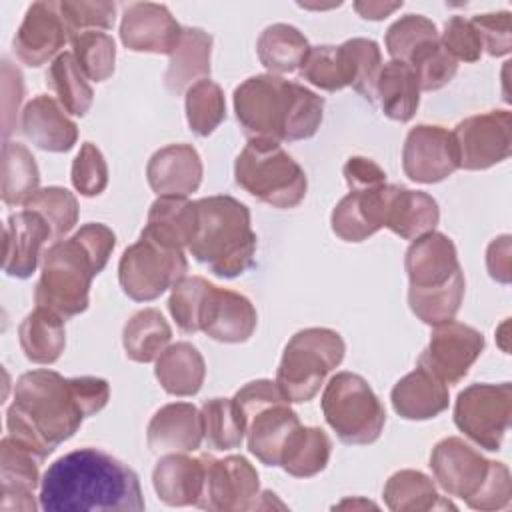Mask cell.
I'll list each match as a JSON object with an SVG mask.
<instances>
[{
    "instance_id": "30",
    "label": "cell",
    "mask_w": 512,
    "mask_h": 512,
    "mask_svg": "<svg viewBox=\"0 0 512 512\" xmlns=\"http://www.w3.org/2000/svg\"><path fill=\"white\" fill-rule=\"evenodd\" d=\"M198 226L196 202L186 196H158L140 234L176 250L190 246Z\"/></svg>"
},
{
    "instance_id": "26",
    "label": "cell",
    "mask_w": 512,
    "mask_h": 512,
    "mask_svg": "<svg viewBox=\"0 0 512 512\" xmlns=\"http://www.w3.org/2000/svg\"><path fill=\"white\" fill-rule=\"evenodd\" d=\"M22 134L40 150L68 152L78 140V126L62 104L46 94L34 96L20 114Z\"/></svg>"
},
{
    "instance_id": "14",
    "label": "cell",
    "mask_w": 512,
    "mask_h": 512,
    "mask_svg": "<svg viewBox=\"0 0 512 512\" xmlns=\"http://www.w3.org/2000/svg\"><path fill=\"white\" fill-rule=\"evenodd\" d=\"M206 474L198 508L212 512L252 510L260 494V478L248 458L232 454L212 458L204 454Z\"/></svg>"
},
{
    "instance_id": "4",
    "label": "cell",
    "mask_w": 512,
    "mask_h": 512,
    "mask_svg": "<svg viewBox=\"0 0 512 512\" xmlns=\"http://www.w3.org/2000/svg\"><path fill=\"white\" fill-rule=\"evenodd\" d=\"M234 112L250 138L296 142L318 132L324 98L298 82L274 74H256L236 86Z\"/></svg>"
},
{
    "instance_id": "16",
    "label": "cell",
    "mask_w": 512,
    "mask_h": 512,
    "mask_svg": "<svg viewBox=\"0 0 512 512\" xmlns=\"http://www.w3.org/2000/svg\"><path fill=\"white\" fill-rule=\"evenodd\" d=\"M404 174L418 184H436L460 168L458 148L448 128L438 124H418L404 140Z\"/></svg>"
},
{
    "instance_id": "58",
    "label": "cell",
    "mask_w": 512,
    "mask_h": 512,
    "mask_svg": "<svg viewBox=\"0 0 512 512\" xmlns=\"http://www.w3.org/2000/svg\"><path fill=\"white\" fill-rule=\"evenodd\" d=\"M344 506H372V508H376V504H372V502H366V500H344V502H340L336 508H344Z\"/></svg>"
},
{
    "instance_id": "52",
    "label": "cell",
    "mask_w": 512,
    "mask_h": 512,
    "mask_svg": "<svg viewBox=\"0 0 512 512\" xmlns=\"http://www.w3.org/2000/svg\"><path fill=\"white\" fill-rule=\"evenodd\" d=\"M440 42L456 62H478L484 52L476 28L464 16H452L444 24Z\"/></svg>"
},
{
    "instance_id": "40",
    "label": "cell",
    "mask_w": 512,
    "mask_h": 512,
    "mask_svg": "<svg viewBox=\"0 0 512 512\" xmlns=\"http://www.w3.org/2000/svg\"><path fill=\"white\" fill-rule=\"evenodd\" d=\"M40 186V170L30 150L6 140L2 146V202L10 208L24 206Z\"/></svg>"
},
{
    "instance_id": "54",
    "label": "cell",
    "mask_w": 512,
    "mask_h": 512,
    "mask_svg": "<svg viewBox=\"0 0 512 512\" xmlns=\"http://www.w3.org/2000/svg\"><path fill=\"white\" fill-rule=\"evenodd\" d=\"M470 22L482 40V50H486L490 56H496V58L510 54V50H512V28H510L512 14L508 10L478 14Z\"/></svg>"
},
{
    "instance_id": "43",
    "label": "cell",
    "mask_w": 512,
    "mask_h": 512,
    "mask_svg": "<svg viewBox=\"0 0 512 512\" xmlns=\"http://www.w3.org/2000/svg\"><path fill=\"white\" fill-rule=\"evenodd\" d=\"M184 94L190 130L200 138L210 136L226 118V100L222 88L214 80L204 78L192 84Z\"/></svg>"
},
{
    "instance_id": "29",
    "label": "cell",
    "mask_w": 512,
    "mask_h": 512,
    "mask_svg": "<svg viewBox=\"0 0 512 512\" xmlns=\"http://www.w3.org/2000/svg\"><path fill=\"white\" fill-rule=\"evenodd\" d=\"M438 220L440 208L430 194L390 184L384 228L392 230L402 240H416L432 232Z\"/></svg>"
},
{
    "instance_id": "19",
    "label": "cell",
    "mask_w": 512,
    "mask_h": 512,
    "mask_svg": "<svg viewBox=\"0 0 512 512\" xmlns=\"http://www.w3.org/2000/svg\"><path fill=\"white\" fill-rule=\"evenodd\" d=\"M70 40L64 24L60 2H34L14 36V50L20 62L38 68L62 54V46Z\"/></svg>"
},
{
    "instance_id": "28",
    "label": "cell",
    "mask_w": 512,
    "mask_h": 512,
    "mask_svg": "<svg viewBox=\"0 0 512 512\" xmlns=\"http://www.w3.org/2000/svg\"><path fill=\"white\" fill-rule=\"evenodd\" d=\"M394 412L404 420H430L448 408V386L424 366L400 378L390 392Z\"/></svg>"
},
{
    "instance_id": "1",
    "label": "cell",
    "mask_w": 512,
    "mask_h": 512,
    "mask_svg": "<svg viewBox=\"0 0 512 512\" xmlns=\"http://www.w3.org/2000/svg\"><path fill=\"white\" fill-rule=\"evenodd\" d=\"M108 400L110 384L104 378H64L54 370H30L16 380L6 428L12 438L46 460L80 430L84 418L98 414Z\"/></svg>"
},
{
    "instance_id": "6",
    "label": "cell",
    "mask_w": 512,
    "mask_h": 512,
    "mask_svg": "<svg viewBox=\"0 0 512 512\" xmlns=\"http://www.w3.org/2000/svg\"><path fill=\"white\" fill-rule=\"evenodd\" d=\"M198 226L188 246L196 262L220 278H236L254 264L256 232L240 200L218 194L196 200Z\"/></svg>"
},
{
    "instance_id": "27",
    "label": "cell",
    "mask_w": 512,
    "mask_h": 512,
    "mask_svg": "<svg viewBox=\"0 0 512 512\" xmlns=\"http://www.w3.org/2000/svg\"><path fill=\"white\" fill-rule=\"evenodd\" d=\"M206 460L186 452L164 454L152 470V486L168 506H198L204 488Z\"/></svg>"
},
{
    "instance_id": "8",
    "label": "cell",
    "mask_w": 512,
    "mask_h": 512,
    "mask_svg": "<svg viewBox=\"0 0 512 512\" xmlns=\"http://www.w3.org/2000/svg\"><path fill=\"white\" fill-rule=\"evenodd\" d=\"M244 420L248 450L266 466H280L290 434L300 426L298 414L280 392L276 380H252L234 394Z\"/></svg>"
},
{
    "instance_id": "5",
    "label": "cell",
    "mask_w": 512,
    "mask_h": 512,
    "mask_svg": "<svg viewBox=\"0 0 512 512\" xmlns=\"http://www.w3.org/2000/svg\"><path fill=\"white\" fill-rule=\"evenodd\" d=\"M404 268L414 316L430 326L454 320L466 288L454 242L436 230L422 234L408 246Z\"/></svg>"
},
{
    "instance_id": "2",
    "label": "cell",
    "mask_w": 512,
    "mask_h": 512,
    "mask_svg": "<svg viewBox=\"0 0 512 512\" xmlns=\"http://www.w3.org/2000/svg\"><path fill=\"white\" fill-rule=\"evenodd\" d=\"M44 512H142L138 474L112 454L84 446L54 460L40 482Z\"/></svg>"
},
{
    "instance_id": "56",
    "label": "cell",
    "mask_w": 512,
    "mask_h": 512,
    "mask_svg": "<svg viewBox=\"0 0 512 512\" xmlns=\"http://www.w3.org/2000/svg\"><path fill=\"white\" fill-rule=\"evenodd\" d=\"M510 240H512L510 234H502L494 238L486 250L488 274L500 284H510V276H512V242Z\"/></svg>"
},
{
    "instance_id": "34",
    "label": "cell",
    "mask_w": 512,
    "mask_h": 512,
    "mask_svg": "<svg viewBox=\"0 0 512 512\" xmlns=\"http://www.w3.org/2000/svg\"><path fill=\"white\" fill-rule=\"evenodd\" d=\"M64 322L56 312L36 306L18 326L24 356L34 364H54L66 346Z\"/></svg>"
},
{
    "instance_id": "23",
    "label": "cell",
    "mask_w": 512,
    "mask_h": 512,
    "mask_svg": "<svg viewBox=\"0 0 512 512\" xmlns=\"http://www.w3.org/2000/svg\"><path fill=\"white\" fill-rule=\"evenodd\" d=\"M204 440L202 414L190 402H172L154 412L146 428V442L154 454L194 452Z\"/></svg>"
},
{
    "instance_id": "50",
    "label": "cell",
    "mask_w": 512,
    "mask_h": 512,
    "mask_svg": "<svg viewBox=\"0 0 512 512\" xmlns=\"http://www.w3.org/2000/svg\"><path fill=\"white\" fill-rule=\"evenodd\" d=\"M72 186L86 198L98 196L108 186V164L100 148L92 142H84L72 162L70 172Z\"/></svg>"
},
{
    "instance_id": "42",
    "label": "cell",
    "mask_w": 512,
    "mask_h": 512,
    "mask_svg": "<svg viewBox=\"0 0 512 512\" xmlns=\"http://www.w3.org/2000/svg\"><path fill=\"white\" fill-rule=\"evenodd\" d=\"M204 440L212 450H234L244 442V420L232 398H212L200 408Z\"/></svg>"
},
{
    "instance_id": "21",
    "label": "cell",
    "mask_w": 512,
    "mask_h": 512,
    "mask_svg": "<svg viewBox=\"0 0 512 512\" xmlns=\"http://www.w3.org/2000/svg\"><path fill=\"white\" fill-rule=\"evenodd\" d=\"M40 458L34 450L12 438L10 434L0 442V480H2V510L34 512V490L40 486Z\"/></svg>"
},
{
    "instance_id": "12",
    "label": "cell",
    "mask_w": 512,
    "mask_h": 512,
    "mask_svg": "<svg viewBox=\"0 0 512 512\" xmlns=\"http://www.w3.org/2000/svg\"><path fill=\"white\" fill-rule=\"evenodd\" d=\"M512 418V384H470L454 404V424L484 450L496 452Z\"/></svg>"
},
{
    "instance_id": "18",
    "label": "cell",
    "mask_w": 512,
    "mask_h": 512,
    "mask_svg": "<svg viewBox=\"0 0 512 512\" xmlns=\"http://www.w3.org/2000/svg\"><path fill=\"white\" fill-rule=\"evenodd\" d=\"M182 28L164 4L132 2L120 20V40L132 52L170 56L180 44Z\"/></svg>"
},
{
    "instance_id": "10",
    "label": "cell",
    "mask_w": 512,
    "mask_h": 512,
    "mask_svg": "<svg viewBox=\"0 0 512 512\" xmlns=\"http://www.w3.org/2000/svg\"><path fill=\"white\" fill-rule=\"evenodd\" d=\"M322 414L338 440L350 446L376 442L386 424L380 398L354 372H338L328 380L322 394Z\"/></svg>"
},
{
    "instance_id": "35",
    "label": "cell",
    "mask_w": 512,
    "mask_h": 512,
    "mask_svg": "<svg viewBox=\"0 0 512 512\" xmlns=\"http://www.w3.org/2000/svg\"><path fill=\"white\" fill-rule=\"evenodd\" d=\"M256 52L268 74L280 76L302 68L310 52V44L298 28L278 22L262 30L256 42Z\"/></svg>"
},
{
    "instance_id": "57",
    "label": "cell",
    "mask_w": 512,
    "mask_h": 512,
    "mask_svg": "<svg viewBox=\"0 0 512 512\" xmlns=\"http://www.w3.org/2000/svg\"><path fill=\"white\" fill-rule=\"evenodd\" d=\"M402 2H374V0H360L354 2V10L364 18V20H384L392 12L400 10Z\"/></svg>"
},
{
    "instance_id": "31",
    "label": "cell",
    "mask_w": 512,
    "mask_h": 512,
    "mask_svg": "<svg viewBox=\"0 0 512 512\" xmlns=\"http://www.w3.org/2000/svg\"><path fill=\"white\" fill-rule=\"evenodd\" d=\"M212 36L196 26L182 28V38L176 50L170 54V64L164 74L168 92L182 94L192 84L210 78Z\"/></svg>"
},
{
    "instance_id": "44",
    "label": "cell",
    "mask_w": 512,
    "mask_h": 512,
    "mask_svg": "<svg viewBox=\"0 0 512 512\" xmlns=\"http://www.w3.org/2000/svg\"><path fill=\"white\" fill-rule=\"evenodd\" d=\"M72 54L92 82H104L114 74L116 68V44L114 38L106 32L86 30L70 38Z\"/></svg>"
},
{
    "instance_id": "15",
    "label": "cell",
    "mask_w": 512,
    "mask_h": 512,
    "mask_svg": "<svg viewBox=\"0 0 512 512\" xmlns=\"http://www.w3.org/2000/svg\"><path fill=\"white\" fill-rule=\"evenodd\" d=\"M484 344L482 332L464 322L448 320L434 326L418 364L434 372L442 382L458 384L480 358Z\"/></svg>"
},
{
    "instance_id": "17",
    "label": "cell",
    "mask_w": 512,
    "mask_h": 512,
    "mask_svg": "<svg viewBox=\"0 0 512 512\" xmlns=\"http://www.w3.org/2000/svg\"><path fill=\"white\" fill-rule=\"evenodd\" d=\"M430 468L438 486L454 498L470 500L484 484L490 460L458 436L436 442L430 452Z\"/></svg>"
},
{
    "instance_id": "20",
    "label": "cell",
    "mask_w": 512,
    "mask_h": 512,
    "mask_svg": "<svg viewBox=\"0 0 512 512\" xmlns=\"http://www.w3.org/2000/svg\"><path fill=\"white\" fill-rule=\"evenodd\" d=\"M256 322V308L244 294L212 284L200 314V330L206 336L224 344H240L254 334Z\"/></svg>"
},
{
    "instance_id": "22",
    "label": "cell",
    "mask_w": 512,
    "mask_h": 512,
    "mask_svg": "<svg viewBox=\"0 0 512 512\" xmlns=\"http://www.w3.org/2000/svg\"><path fill=\"white\" fill-rule=\"evenodd\" d=\"M48 240H52V230L38 212L24 208L12 214L4 226V272L12 278H30Z\"/></svg>"
},
{
    "instance_id": "53",
    "label": "cell",
    "mask_w": 512,
    "mask_h": 512,
    "mask_svg": "<svg viewBox=\"0 0 512 512\" xmlns=\"http://www.w3.org/2000/svg\"><path fill=\"white\" fill-rule=\"evenodd\" d=\"M512 500L510 470L504 462L490 460V470L480 490L466 502L474 510H502Z\"/></svg>"
},
{
    "instance_id": "47",
    "label": "cell",
    "mask_w": 512,
    "mask_h": 512,
    "mask_svg": "<svg viewBox=\"0 0 512 512\" xmlns=\"http://www.w3.org/2000/svg\"><path fill=\"white\" fill-rule=\"evenodd\" d=\"M210 288L212 282L202 276H184L172 286L168 310L182 332L194 334L200 330V314Z\"/></svg>"
},
{
    "instance_id": "38",
    "label": "cell",
    "mask_w": 512,
    "mask_h": 512,
    "mask_svg": "<svg viewBox=\"0 0 512 512\" xmlns=\"http://www.w3.org/2000/svg\"><path fill=\"white\" fill-rule=\"evenodd\" d=\"M330 454L332 440L328 434L322 428L300 424L282 450L280 466L294 478H312L328 466Z\"/></svg>"
},
{
    "instance_id": "37",
    "label": "cell",
    "mask_w": 512,
    "mask_h": 512,
    "mask_svg": "<svg viewBox=\"0 0 512 512\" xmlns=\"http://www.w3.org/2000/svg\"><path fill=\"white\" fill-rule=\"evenodd\" d=\"M172 340V328L156 308H144L134 312L122 330V344L126 356L134 362L148 364L168 348Z\"/></svg>"
},
{
    "instance_id": "24",
    "label": "cell",
    "mask_w": 512,
    "mask_h": 512,
    "mask_svg": "<svg viewBox=\"0 0 512 512\" xmlns=\"http://www.w3.org/2000/svg\"><path fill=\"white\" fill-rule=\"evenodd\" d=\"M146 178L158 196H188L202 182L200 154L192 144H168L150 156Z\"/></svg>"
},
{
    "instance_id": "9",
    "label": "cell",
    "mask_w": 512,
    "mask_h": 512,
    "mask_svg": "<svg viewBox=\"0 0 512 512\" xmlns=\"http://www.w3.org/2000/svg\"><path fill=\"white\" fill-rule=\"evenodd\" d=\"M346 344L336 330L304 328L284 346L276 384L288 402H310L326 376L344 360Z\"/></svg>"
},
{
    "instance_id": "32",
    "label": "cell",
    "mask_w": 512,
    "mask_h": 512,
    "mask_svg": "<svg viewBox=\"0 0 512 512\" xmlns=\"http://www.w3.org/2000/svg\"><path fill=\"white\" fill-rule=\"evenodd\" d=\"M154 376L164 392L172 396H194L204 384L206 364L196 346L176 342L156 358Z\"/></svg>"
},
{
    "instance_id": "51",
    "label": "cell",
    "mask_w": 512,
    "mask_h": 512,
    "mask_svg": "<svg viewBox=\"0 0 512 512\" xmlns=\"http://www.w3.org/2000/svg\"><path fill=\"white\" fill-rule=\"evenodd\" d=\"M60 12L68 28L70 38L86 30H110L116 20L114 2H84V0H62Z\"/></svg>"
},
{
    "instance_id": "33",
    "label": "cell",
    "mask_w": 512,
    "mask_h": 512,
    "mask_svg": "<svg viewBox=\"0 0 512 512\" xmlns=\"http://www.w3.org/2000/svg\"><path fill=\"white\" fill-rule=\"evenodd\" d=\"M376 100L384 116L394 122H408L420 106V84L410 64L390 60L382 64L376 82Z\"/></svg>"
},
{
    "instance_id": "41",
    "label": "cell",
    "mask_w": 512,
    "mask_h": 512,
    "mask_svg": "<svg viewBox=\"0 0 512 512\" xmlns=\"http://www.w3.org/2000/svg\"><path fill=\"white\" fill-rule=\"evenodd\" d=\"M86 80L72 52L58 54L46 74V86L56 94L62 108L74 116H86L92 106L94 92Z\"/></svg>"
},
{
    "instance_id": "7",
    "label": "cell",
    "mask_w": 512,
    "mask_h": 512,
    "mask_svg": "<svg viewBox=\"0 0 512 512\" xmlns=\"http://www.w3.org/2000/svg\"><path fill=\"white\" fill-rule=\"evenodd\" d=\"M236 184L274 208L298 206L308 188L302 166L270 138H250L234 162Z\"/></svg>"
},
{
    "instance_id": "49",
    "label": "cell",
    "mask_w": 512,
    "mask_h": 512,
    "mask_svg": "<svg viewBox=\"0 0 512 512\" xmlns=\"http://www.w3.org/2000/svg\"><path fill=\"white\" fill-rule=\"evenodd\" d=\"M300 78L326 92L346 88L338 46H310V52L300 68Z\"/></svg>"
},
{
    "instance_id": "45",
    "label": "cell",
    "mask_w": 512,
    "mask_h": 512,
    "mask_svg": "<svg viewBox=\"0 0 512 512\" xmlns=\"http://www.w3.org/2000/svg\"><path fill=\"white\" fill-rule=\"evenodd\" d=\"M26 210L38 212L52 230V240H62L78 222V200L62 186L38 188L24 204Z\"/></svg>"
},
{
    "instance_id": "46",
    "label": "cell",
    "mask_w": 512,
    "mask_h": 512,
    "mask_svg": "<svg viewBox=\"0 0 512 512\" xmlns=\"http://www.w3.org/2000/svg\"><path fill=\"white\" fill-rule=\"evenodd\" d=\"M406 64H410L416 72L420 90L424 92L444 88L458 72V62L442 46L440 36L418 46Z\"/></svg>"
},
{
    "instance_id": "48",
    "label": "cell",
    "mask_w": 512,
    "mask_h": 512,
    "mask_svg": "<svg viewBox=\"0 0 512 512\" xmlns=\"http://www.w3.org/2000/svg\"><path fill=\"white\" fill-rule=\"evenodd\" d=\"M438 36L436 24L430 18L422 14H406L386 30V50L392 60L408 62L418 46Z\"/></svg>"
},
{
    "instance_id": "3",
    "label": "cell",
    "mask_w": 512,
    "mask_h": 512,
    "mask_svg": "<svg viewBox=\"0 0 512 512\" xmlns=\"http://www.w3.org/2000/svg\"><path fill=\"white\" fill-rule=\"evenodd\" d=\"M116 246V234L100 222L80 226L70 238L56 240L42 254V274L36 282V306L64 320L82 314L90 304V284L100 274Z\"/></svg>"
},
{
    "instance_id": "36",
    "label": "cell",
    "mask_w": 512,
    "mask_h": 512,
    "mask_svg": "<svg viewBox=\"0 0 512 512\" xmlns=\"http://www.w3.org/2000/svg\"><path fill=\"white\" fill-rule=\"evenodd\" d=\"M384 502L392 512H422V510H456V506L442 498L424 472L404 468L394 472L384 484Z\"/></svg>"
},
{
    "instance_id": "13",
    "label": "cell",
    "mask_w": 512,
    "mask_h": 512,
    "mask_svg": "<svg viewBox=\"0 0 512 512\" xmlns=\"http://www.w3.org/2000/svg\"><path fill=\"white\" fill-rule=\"evenodd\" d=\"M460 168L486 170L504 162L512 152V114L490 110L464 118L452 130Z\"/></svg>"
},
{
    "instance_id": "25",
    "label": "cell",
    "mask_w": 512,
    "mask_h": 512,
    "mask_svg": "<svg viewBox=\"0 0 512 512\" xmlns=\"http://www.w3.org/2000/svg\"><path fill=\"white\" fill-rule=\"evenodd\" d=\"M390 184L350 190L332 210V232L344 242H362L384 228Z\"/></svg>"
},
{
    "instance_id": "55",
    "label": "cell",
    "mask_w": 512,
    "mask_h": 512,
    "mask_svg": "<svg viewBox=\"0 0 512 512\" xmlns=\"http://www.w3.org/2000/svg\"><path fill=\"white\" fill-rule=\"evenodd\" d=\"M350 190H366L386 184V172L366 156H350L342 168Z\"/></svg>"
},
{
    "instance_id": "11",
    "label": "cell",
    "mask_w": 512,
    "mask_h": 512,
    "mask_svg": "<svg viewBox=\"0 0 512 512\" xmlns=\"http://www.w3.org/2000/svg\"><path fill=\"white\" fill-rule=\"evenodd\" d=\"M184 250L168 248L144 234L128 246L118 262V282L136 302H150L186 276Z\"/></svg>"
},
{
    "instance_id": "39",
    "label": "cell",
    "mask_w": 512,
    "mask_h": 512,
    "mask_svg": "<svg viewBox=\"0 0 512 512\" xmlns=\"http://www.w3.org/2000/svg\"><path fill=\"white\" fill-rule=\"evenodd\" d=\"M344 84L376 104V82L382 70L380 46L370 38H350L338 46Z\"/></svg>"
}]
</instances>
